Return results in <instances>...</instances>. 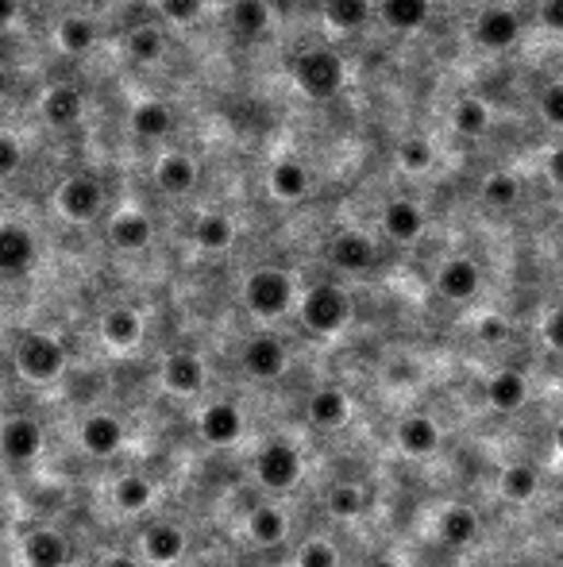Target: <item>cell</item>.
I'll list each match as a JSON object with an SVG mask.
<instances>
[{"label":"cell","mask_w":563,"mask_h":567,"mask_svg":"<svg viewBox=\"0 0 563 567\" xmlns=\"http://www.w3.org/2000/svg\"><path fill=\"white\" fill-rule=\"evenodd\" d=\"M163 387L178 398H193L204 390V359L197 352H171L163 363Z\"/></svg>","instance_id":"17"},{"label":"cell","mask_w":563,"mask_h":567,"mask_svg":"<svg viewBox=\"0 0 563 567\" xmlns=\"http://www.w3.org/2000/svg\"><path fill=\"white\" fill-rule=\"evenodd\" d=\"M232 239H236V224L228 221L224 213H204L197 216L193 224V244L201 247V251H228Z\"/></svg>","instance_id":"33"},{"label":"cell","mask_w":563,"mask_h":567,"mask_svg":"<svg viewBox=\"0 0 563 567\" xmlns=\"http://www.w3.org/2000/svg\"><path fill=\"white\" fill-rule=\"evenodd\" d=\"M9 93V74H4V67H0V97Z\"/></svg>","instance_id":"53"},{"label":"cell","mask_w":563,"mask_h":567,"mask_svg":"<svg viewBox=\"0 0 563 567\" xmlns=\"http://www.w3.org/2000/svg\"><path fill=\"white\" fill-rule=\"evenodd\" d=\"M328 259H332V267H340V271L363 274L378 263V244L371 236H363V232H340V236L328 244Z\"/></svg>","instance_id":"15"},{"label":"cell","mask_w":563,"mask_h":567,"mask_svg":"<svg viewBox=\"0 0 563 567\" xmlns=\"http://www.w3.org/2000/svg\"><path fill=\"white\" fill-rule=\"evenodd\" d=\"M471 35L482 50H509L517 39H521V20L517 12H509L506 4H490L474 16Z\"/></svg>","instance_id":"7"},{"label":"cell","mask_w":563,"mask_h":567,"mask_svg":"<svg viewBox=\"0 0 563 567\" xmlns=\"http://www.w3.org/2000/svg\"><path fill=\"white\" fill-rule=\"evenodd\" d=\"M131 132L139 135V140H166V135L174 132V113L171 105H163V101H139L136 108H131Z\"/></svg>","instance_id":"26"},{"label":"cell","mask_w":563,"mask_h":567,"mask_svg":"<svg viewBox=\"0 0 563 567\" xmlns=\"http://www.w3.org/2000/svg\"><path fill=\"white\" fill-rule=\"evenodd\" d=\"M529 402V378L521 370H499L486 378V405L499 413H517Z\"/></svg>","instance_id":"22"},{"label":"cell","mask_w":563,"mask_h":567,"mask_svg":"<svg viewBox=\"0 0 563 567\" xmlns=\"http://www.w3.org/2000/svg\"><path fill=\"white\" fill-rule=\"evenodd\" d=\"M482 336H486V340H502V336H506V324H502V321H482Z\"/></svg>","instance_id":"50"},{"label":"cell","mask_w":563,"mask_h":567,"mask_svg":"<svg viewBox=\"0 0 563 567\" xmlns=\"http://www.w3.org/2000/svg\"><path fill=\"white\" fill-rule=\"evenodd\" d=\"M290 367V352L278 336H251L244 344V370L259 382H274Z\"/></svg>","instance_id":"11"},{"label":"cell","mask_w":563,"mask_h":567,"mask_svg":"<svg viewBox=\"0 0 563 567\" xmlns=\"http://www.w3.org/2000/svg\"><path fill=\"white\" fill-rule=\"evenodd\" d=\"M43 452V425L35 417H12L0 428V456L9 463H32Z\"/></svg>","instance_id":"12"},{"label":"cell","mask_w":563,"mask_h":567,"mask_svg":"<svg viewBox=\"0 0 563 567\" xmlns=\"http://www.w3.org/2000/svg\"><path fill=\"white\" fill-rule=\"evenodd\" d=\"M197 433L209 448H232L244 436V410L232 402L204 405L201 417H197Z\"/></svg>","instance_id":"9"},{"label":"cell","mask_w":563,"mask_h":567,"mask_svg":"<svg viewBox=\"0 0 563 567\" xmlns=\"http://www.w3.org/2000/svg\"><path fill=\"white\" fill-rule=\"evenodd\" d=\"M540 24L548 32H563V0H544L540 4Z\"/></svg>","instance_id":"47"},{"label":"cell","mask_w":563,"mask_h":567,"mask_svg":"<svg viewBox=\"0 0 563 567\" xmlns=\"http://www.w3.org/2000/svg\"><path fill=\"white\" fill-rule=\"evenodd\" d=\"M97 567H139V564H136L131 556H105Z\"/></svg>","instance_id":"51"},{"label":"cell","mask_w":563,"mask_h":567,"mask_svg":"<svg viewBox=\"0 0 563 567\" xmlns=\"http://www.w3.org/2000/svg\"><path fill=\"white\" fill-rule=\"evenodd\" d=\"M35 256H39V247H35V236L16 221H4L0 224V274L4 279H20L35 267Z\"/></svg>","instance_id":"10"},{"label":"cell","mask_w":563,"mask_h":567,"mask_svg":"<svg viewBox=\"0 0 563 567\" xmlns=\"http://www.w3.org/2000/svg\"><path fill=\"white\" fill-rule=\"evenodd\" d=\"M490 108L486 101L479 97H459L456 108H451V128H456L459 135H467V140H479V135L490 132Z\"/></svg>","instance_id":"34"},{"label":"cell","mask_w":563,"mask_h":567,"mask_svg":"<svg viewBox=\"0 0 563 567\" xmlns=\"http://www.w3.org/2000/svg\"><path fill=\"white\" fill-rule=\"evenodd\" d=\"M433 163H436V151L429 147V140H417V135H413V140H406L398 147V166L406 174H413V178H417V174L433 170Z\"/></svg>","instance_id":"41"},{"label":"cell","mask_w":563,"mask_h":567,"mask_svg":"<svg viewBox=\"0 0 563 567\" xmlns=\"http://www.w3.org/2000/svg\"><path fill=\"white\" fill-rule=\"evenodd\" d=\"M351 294L343 286H336V282H317V286L309 290V294L302 297V305H297V317H302V324L309 332H317V336H332V332H340L343 324L351 321Z\"/></svg>","instance_id":"3"},{"label":"cell","mask_w":563,"mask_h":567,"mask_svg":"<svg viewBox=\"0 0 563 567\" xmlns=\"http://www.w3.org/2000/svg\"><path fill=\"white\" fill-rule=\"evenodd\" d=\"M294 82L305 97L325 105V101L340 97L343 82H348V67H343V58L336 50L309 47L294 58Z\"/></svg>","instance_id":"1"},{"label":"cell","mask_w":563,"mask_h":567,"mask_svg":"<svg viewBox=\"0 0 563 567\" xmlns=\"http://www.w3.org/2000/svg\"><path fill=\"white\" fill-rule=\"evenodd\" d=\"M544 174L552 178V186H560L563 189V147H552L548 151V158H544Z\"/></svg>","instance_id":"48"},{"label":"cell","mask_w":563,"mask_h":567,"mask_svg":"<svg viewBox=\"0 0 563 567\" xmlns=\"http://www.w3.org/2000/svg\"><path fill=\"white\" fill-rule=\"evenodd\" d=\"M267 181H270V193H274L278 201H302L313 186L309 170H305V163H297V158L274 163V170H270Z\"/></svg>","instance_id":"30"},{"label":"cell","mask_w":563,"mask_h":567,"mask_svg":"<svg viewBox=\"0 0 563 567\" xmlns=\"http://www.w3.org/2000/svg\"><path fill=\"white\" fill-rule=\"evenodd\" d=\"M16 16H20V0H0V27L16 24Z\"/></svg>","instance_id":"49"},{"label":"cell","mask_w":563,"mask_h":567,"mask_svg":"<svg viewBox=\"0 0 563 567\" xmlns=\"http://www.w3.org/2000/svg\"><path fill=\"white\" fill-rule=\"evenodd\" d=\"M297 567H340V552H336V544L325 541V536H313V541H305L302 552H297Z\"/></svg>","instance_id":"42"},{"label":"cell","mask_w":563,"mask_h":567,"mask_svg":"<svg viewBox=\"0 0 563 567\" xmlns=\"http://www.w3.org/2000/svg\"><path fill=\"white\" fill-rule=\"evenodd\" d=\"M244 305L259 321H278L294 309V279L278 267H259L244 282Z\"/></svg>","instance_id":"2"},{"label":"cell","mask_w":563,"mask_h":567,"mask_svg":"<svg viewBox=\"0 0 563 567\" xmlns=\"http://www.w3.org/2000/svg\"><path fill=\"white\" fill-rule=\"evenodd\" d=\"M479 286H482V271H479V263L467 256L444 259V267L436 271V294L448 297V302H456V305L471 302V297L479 294Z\"/></svg>","instance_id":"13"},{"label":"cell","mask_w":563,"mask_h":567,"mask_svg":"<svg viewBox=\"0 0 563 567\" xmlns=\"http://www.w3.org/2000/svg\"><path fill=\"white\" fill-rule=\"evenodd\" d=\"M482 201H486L490 209H514L517 201H521V178L509 170L490 174V178L482 181Z\"/></svg>","instance_id":"38"},{"label":"cell","mask_w":563,"mask_h":567,"mask_svg":"<svg viewBox=\"0 0 563 567\" xmlns=\"http://www.w3.org/2000/svg\"><path fill=\"white\" fill-rule=\"evenodd\" d=\"M383 232L394 239V244H413L425 232V209L409 198H394L390 205L383 209Z\"/></svg>","instance_id":"20"},{"label":"cell","mask_w":563,"mask_h":567,"mask_svg":"<svg viewBox=\"0 0 563 567\" xmlns=\"http://www.w3.org/2000/svg\"><path fill=\"white\" fill-rule=\"evenodd\" d=\"M163 50H166V39H163V32H159V27L139 24L136 32L128 35V55L136 58V62H159V58H163Z\"/></svg>","instance_id":"40"},{"label":"cell","mask_w":563,"mask_h":567,"mask_svg":"<svg viewBox=\"0 0 563 567\" xmlns=\"http://www.w3.org/2000/svg\"><path fill=\"white\" fill-rule=\"evenodd\" d=\"M540 336H544V344L552 347V352H563V305H555V309L544 317Z\"/></svg>","instance_id":"46"},{"label":"cell","mask_w":563,"mask_h":567,"mask_svg":"<svg viewBox=\"0 0 563 567\" xmlns=\"http://www.w3.org/2000/svg\"><path fill=\"white\" fill-rule=\"evenodd\" d=\"M55 39L66 55H85V50L97 43V27H93V20H85V16H66L62 24H58Z\"/></svg>","instance_id":"37"},{"label":"cell","mask_w":563,"mask_h":567,"mask_svg":"<svg viewBox=\"0 0 563 567\" xmlns=\"http://www.w3.org/2000/svg\"><path fill=\"white\" fill-rule=\"evenodd\" d=\"M20 163H24V151H20V143L12 140L9 132H0V178L16 174Z\"/></svg>","instance_id":"45"},{"label":"cell","mask_w":563,"mask_h":567,"mask_svg":"<svg viewBox=\"0 0 563 567\" xmlns=\"http://www.w3.org/2000/svg\"><path fill=\"white\" fill-rule=\"evenodd\" d=\"M375 4L371 0H325V20L340 32H360L371 20Z\"/></svg>","instance_id":"35"},{"label":"cell","mask_w":563,"mask_h":567,"mask_svg":"<svg viewBox=\"0 0 563 567\" xmlns=\"http://www.w3.org/2000/svg\"><path fill=\"white\" fill-rule=\"evenodd\" d=\"M186 552H189V536L181 533V525H174V521H155V525H148V533H143V556H148V564L174 567Z\"/></svg>","instance_id":"16"},{"label":"cell","mask_w":563,"mask_h":567,"mask_svg":"<svg viewBox=\"0 0 563 567\" xmlns=\"http://www.w3.org/2000/svg\"><path fill=\"white\" fill-rule=\"evenodd\" d=\"M204 0H159V12H163L171 24H193L201 16Z\"/></svg>","instance_id":"43"},{"label":"cell","mask_w":563,"mask_h":567,"mask_svg":"<svg viewBox=\"0 0 563 567\" xmlns=\"http://www.w3.org/2000/svg\"><path fill=\"white\" fill-rule=\"evenodd\" d=\"M78 440H82V448L93 456V460H113V456L124 448V440H128V433H124V421L116 417V413L97 410L82 421Z\"/></svg>","instance_id":"8"},{"label":"cell","mask_w":563,"mask_h":567,"mask_svg":"<svg viewBox=\"0 0 563 567\" xmlns=\"http://www.w3.org/2000/svg\"><path fill=\"white\" fill-rule=\"evenodd\" d=\"M537 491H540V471L532 463H514V468L502 471V494L509 501H517V506L537 498Z\"/></svg>","instance_id":"36"},{"label":"cell","mask_w":563,"mask_h":567,"mask_svg":"<svg viewBox=\"0 0 563 567\" xmlns=\"http://www.w3.org/2000/svg\"><path fill=\"white\" fill-rule=\"evenodd\" d=\"M155 181H159V189H163V193H171V198H181V193H189V189L197 186V163L189 155H181V151H171V155L159 158Z\"/></svg>","instance_id":"25"},{"label":"cell","mask_w":563,"mask_h":567,"mask_svg":"<svg viewBox=\"0 0 563 567\" xmlns=\"http://www.w3.org/2000/svg\"><path fill=\"white\" fill-rule=\"evenodd\" d=\"M113 501L124 513H143L155 501V483L148 475H139V471H128L113 483Z\"/></svg>","instance_id":"31"},{"label":"cell","mask_w":563,"mask_h":567,"mask_svg":"<svg viewBox=\"0 0 563 567\" xmlns=\"http://www.w3.org/2000/svg\"><path fill=\"white\" fill-rule=\"evenodd\" d=\"M394 440H398V448L406 456H413V460H425V456H433L436 448H441L444 433H441V425L429 417V413H406V417L398 421V433H394Z\"/></svg>","instance_id":"14"},{"label":"cell","mask_w":563,"mask_h":567,"mask_svg":"<svg viewBox=\"0 0 563 567\" xmlns=\"http://www.w3.org/2000/svg\"><path fill=\"white\" fill-rule=\"evenodd\" d=\"M378 16L394 32H417L433 16V0H378Z\"/></svg>","instance_id":"27"},{"label":"cell","mask_w":563,"mask_h":567,"mask_svg":"<svg viewBox=\"0 0 563 567\" xmlns=\"http://www.w3.org/2000/svg\"><path fill=\"white\" fill-rule=\"evenodd\" d=\"M325 510L332 513L336 521H355L363 513V491L355 483H336L332 491H328Z\"/></svg>","instance_id":"39"},{"label":"cell","mask_w":563,"mask_h":567,"mask_svg":"<svg viewBox=\"0 0 563 567\" xmlns=\"http://www.w3.org/2000/svg\"><path fill=\"white\" fill-rule=\"evenodd\" d=\"M251 471H255V483H259L262 491L286 494V491H294V486L302 483L305 460H302V452H297V445H290V440L274 436V440H267V445L255 452Z\"/></svg>","instance_id":"4"},{"label":"cell","mask_w":563,"mask_h":567,"mask_svg":"<svg viewBox=\"0 0 563 567\" xmlns=\"http://www.w3.org/2000/svg\"><path fill=\"white\" fill-rule=\"evenodd\" d=\"M363 567H401L398 559H386V556H378V559H371V564H363Z\"/></svg>","instance_id":"52"},{"label":"cell","mask_w":563,"mask_h":567,"mask_svg":"<svg viewBox=\"0 0 563 567\" xmlns=\"http://www.w3.org/2000/svg\"><path fill=\"white\" fill-rule=\"evenodd\" d=\"M555 448H560V452H563V421H560V425H555Z\"/></svg>","instance_id":"54"},{"label":"cell","mask_w":563,"mask_h":567,"mask_svg":"<svg viewBox=\"0 0 563 567\" xmlns=\"http://www.w3.org/2000/svg\"><path fill=\"white\" fill-rule=\"evenodd\" d=\"M479 533H482L479 513H474L471 506H464V501L448 506V510L436 518V536H441V544H448V548L456 552L471 548V544L479 541Z\"/></svg>","instance_id":"18"},{"label":"cell","mask_w":563,"mask_h":567,"mask_svg":"<svg viewBox=\"0 0 563 567\" xmlns=\"http://www.w3.org/2000/svg\"><path fill=\"white\" fill-rule=\"evenodd\" d=\"M247 533H251V541L259 544V548H274V544H282L290 536V518L282 506H274V501H262V506H255L251 513H247Z\"/></svg>","instance_id":"23"},{"label":"cell","mask_w":563,"mask_h":567,"mask_svg":"<svg viewBox=\"0 0 563 567\" xmlns=\"http://www.w3.org/2000/svg\"><path fill=\"white\" fill-rule=\"evenodd\" d=\"M151 239H155V224L139 209H124L108 221V244L116 251H143V247H151Z\"/></svg>","instance_id":"19"},{"label":"cell","mask_w":563,"mask_h":567,"mask_svg":"<svg viewBox=\"0 0 563 567\" xmlns=\"http://www.w3.org/2000/svg\"><path fill=\"white\" fill-rule=\"evenodd\" d=\"M16 367L32 382H55L66 370V347L47 332H27L16 344Z\"/></svg>","instance_id":"5"},{"label":"cell","mask_w":563,"mask_h":567,"mask_svg":"<svg viewBox=\"0 0 563 567\" xmlns=\"http://www.w3.org/2000/svg\"><path fill=\"white\" fill-rule=\"evenodd\" d=\"M82 113H85V97L74 85H55V90H47V97H43V116H47V123H55V128H70V123L82 120Z\"/></svg>","instance_id":"29"},{"label":"cell","mask_w":563,"mask_h":567,"mask_svg":"<svg viewBox=\"0 0 563 567\" xmlns=\"http://www.w3.org/2000/svg\"><path fill=\"white\" fill-rule=\"evenodd\" d=\"M55 205L66 221L90 224L97 221L101 209H105V189H101V181L93 178V174H74V178H66L62 186H58Z\"/></svg>","instance_id":"6"},{"label":"cell","mask_w":563,"mask_h":567,"mask_svg":"<svg viewBox=\"0 0 563 567\" xmlns=\"http://www.w3.org/2000/svg\"><path fill=\"white\" fill-rule=\"evenodd\" d=\"M309 421L317 428H343L351 421V398L336 387H320L309 398Z\"/></svg>","instance_id":"28"},{"label":"cell","mask_w":563,"mask_h":567,"mask_svg":"<svg viewBox=\"0 0 563 567\" xmlns=\"http://www.w3.org/2000/svg\"><path fill=\"white\" fill-rule=\"evenodd\" d=\"M540 116L552 128H563V82L544 85V93H540Z\"/></svg>","instance_id":"44"},{"label":"cell","mask_w":563,"mask_h":567,"mask_svg":"<svg viewBox=\"0 0 563 567\" xmlns=\"http://www.w3.org/2000/svg\"><path fill=\"white\" fill-rule=\"evenodd\" d=\"M101 340H105L113 352H131V347L143 340V317L128 305H116L101 317Z\"/></svg>","instance_id":"21"},{"label":"cell","mask_w":563,"mask_h":567,"mask_svg":"<svg viewBox=\"0 0 563 567\" xmlns=\"http://www.w3.org/2000/svg\"><path fill=\"white\" fill-rule=\"evenodd\" d=\"M228 27L239 39H259L270 27V9L267 0H232L228 9Z\"/></svg>","instance_id":"32"},{"label":"cell","mask_w":563,"mask_h":567,"mask_svg":"<svg viewBox=\"0 0 563 567\" xmlns=\"http://www.w3.org/2000/svg\"><path fill=\"white\" fill-rule=\"evenodd\" d=\"M24 559L27 567H66L70 559V544L58 529H32L24 536Z\"/></svg>","instance_id":"24"}]
</instances>
